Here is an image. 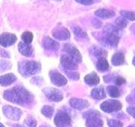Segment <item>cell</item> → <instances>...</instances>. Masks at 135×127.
Listing matches in <instances>:
<instances>
[{
	"mask_svg": "<svg viewBox=\"0 0 135 127\" xmlns=\"http://www.w3.org/2000/svg\"><path fill=\"white\" fill-rule=\"evenodd\" d=\"M41 70L40 63L36 62H25L20 63V72L23 75H33Z\"/></svg>",
	"mask_w": 135,
	"mask_h": 127,
	"instance_id": "obj_2",
	"label": "cell"
},
{
	"mask_svg": "<svg viewBox=\"0 0 135 127\" xmlns=\"http://www.w3.org/2000/svg\"><path fill=\"white\" fill-rule=\"evenodd\" d=\"M95 14L100 19H108V18H112V17L115 15V13L110 9L100 8V9H98L95 12Z\"/></svg>",
	"mask_w": 135,
	"mask_h": 127,
	"instance_id": "obj_16",
	"label": "cell"
},
{
	"mask_svg": "<svg viewBox=\"0 0 135 127\" xmlns=\"http://www.w3.org/2000/svg\"><path fill=\"white\" fill-rule=\"evenodd\" d=\"M41 127H44V126H41Z\"/></svg>",
	"mask_w": 135,
	"mask_h": 127,
	"instance_id": "obj_39",
	"label": "cell"
},
{
	"mask_svg": "<svg viewBox=\"0 0 135 127\" xmlns=\"http://www.w3.org/2000/svg\"><path fill=\"white\" fill-rule=\"evenodd\" d=\"M6 65L8 66V65H11V64L8 62L5 61V60H3V61L0 62V70H6L7 69L5 67Z\"/></svg>",
	"mask_w": 135,
	"mask_h": 127,
	"instance_id": "obj_32",
	"label": "cell"
},
{
	"mask_svg": "<svg viewBox=\"0 0 135 127\" xmlns=\"http://www.w3.org/2000/svg\"><path fill=\"white\" fill-rule=\"evenodd\" d=\"M43 47L46 50H57L59 48V44L56 40H52L49 37H45L43 40Z\"/></svg>",
	"mask_w": 135,
	"mask_h": 127,
	"instance_id": "obj_14",
	"label": "cell"
},
{
	"mask_svg": "<svg viewBox=\"0 0 135 127\" xmlns=\"http://www.w3.org/2000/svg\"><path fill=\"white\" fill-rule=\"evenodd\" d=\"M44 93L46 96L52 101H61L63 98L62 93L56 88H46Z\"/></svg>",
	"mask_w": 135,
	"mask_h": 127,
	"instance_id": "obj_11",
	"label": "cell"
},
{
	"mask_svg": "<svg viewBox=\"0 0 135 127\" xmlns=\"http://www.w3.org/2000/svg\"><path fill=\"white\" fill-rule=\"evenodd\" d=\"M17 40V37L14 34L10 33H3L0 35V45L3 47H8L14 45Z\"/></svg>",
	"mask_w": 135,
	"mask_h": 127,
	"instance_id": "obj_8",
	"label": "cell"
},
{
	"mask_svg": "<svg viewBox=\"0 0 135 127\" xmlns=\"http://www.w3.org/2000/svg\"><path fill=\"white\" fill-rule=\"evenodd\" d=\"M52 36L56 40H69L70 38V33L67 29L60 27V28L55 29L52 31Z\"/></svg>",
	"mask_w": 135,
	"mask_h": 127,
	"instance_id": "obj_10",
	"label": "cell"
},
{
	"mask_svg": "<svg viewBox=\"0 0 135 127\" xmlns=\"http://www.w3.org/2000/svg\"><path fill=\"white\" fill-rule=\"evenodd\" d=\"M75 1L79 3L84 4V5H90V4L93 3L94 0H75Z\"/></svg>",
	"mask_w": 135,
	"mask_h": 127,
	"instance_id": "obj_34",
	"label": "cell"
},
{
	"mask_svg": "<svg viewBox=\"0 0 135 127\" xmlns=\"http://www.w3.org/2000/svg\"><path fill=\"white\" fill-rule=\"evenodd\" d=\"M105 35L102 39L103 45L109 47H116L119 42V37L117 34L113 33H105Z\"/></svg>",
	"mask_w": 135,
	"mask_h": 127,
	"instance_id": "obj_6",
	"label": "cell"
},
{
	"mask_svg": "<svg viewBox=\"0 0 135 127\" xmlns=\"http://www.w3.org/2000/svg\"><path fill=\"white\" fill-rule=\"evenodd\" d=\"M120 13H121V15L123 17L124 19H129L131 21L135 20V12L134 11H126V10H122Z\"/></svg>",
	"mask_w": 135,
	"mask_h": 127,
	"instance_id": "obj_25",
	"label": "cell"
},
{
	"mask_svg": "<svg viewBox=\"0 0 135 127\" xmlns=\"http://www.w3.org/2000/svg\"><path fill=\"white\" fill-rule=\"evenodd\" d=\"M84 81L89 85H96L100 83V78L95 73L88 74L84 77Z\"/></svg>",
	"mask_w": 135,
	"mask_h": 127,
	"instance_id": "obj_19",
	"label": "cell"
},
{
	"mask_svg": "<svg viewBox=\"0 0 135 127\" xmlns=\"http://www.w3.org/2000/svg\"><path fill=\"white\" fill-rule=\"evenodd\" d=\"M109 127H122V123L119 120H108Z\"/></svg>",
	"mask_w": 135,
	"mask_h": 127,
	"instance_id": "obj_29",
	"label": "cell"
},
{
	"mask_svg": "<svg viewBox=\"0 0 135 127\" xmlns=\"http://www.w3.org/2000/svg\"><path fill=\"white\" fill-rule=\"evenodd\" d=\"M124 62V55L122 52H117L112 57V63L114 66H119L123 64Z\"/></svg>",
	"mask_w": 135,
	"mask_h": 127,
	"instance_id": "obj_20",
	"label": "cell"
},
{
	"mask_svg": "<svg viewBox=\"0 0 135 127\" xmlns=\"http://www.w3.org/2000/svg\"><path fill=\"white\" fill-rule=\"evenodd\" d=\"M115 83H116V84H117V85H121V84L125 83V79L122 77H117L115 79Z\"/></svg>",
	"mask_w": 135,
	"mask_h": 127,
	"instance_id": "obj_35",
	"label": "cell"
},
{
	"mask_svg": "<svg viewBox=\"0 0 135 127\" xmlns=\"http://www.w3.org/2000/svg\"><path fill=\"white\" fill-rule=\"evenodd\" d=\"M84 116L87 118L86 120L87 127H102L103 122L99 118L100 114L97 111L90 110L85 113Z\"/></svg>",
	"mask_w": 135,
	"mask_h": 127,
	"instance_id": "obj_3",
	"label": "cell"
},
{
	"mask_svg": "<svg viewBox=\"0 0 135 127\" xmlns=\"http://www.w3.org/2000/svg\"><path fill=\"white\" fill-rule=\"evenodd\" d=\"M3 112L5 115L12 120H19L21 115V112L19 109H16L14 107L6 106L3 108Z\"/></svg>",
	"mask_w": 135,
	"mask_h": 127,
	"instance_id": "obj_13",
	"label": "cell"
},
{
	"mask_svg": "<svg viewBox=\"0 0 135 127\" xmlns=\"http://www.w3.org/2000/svg\"><path fill=\"white\" fill-rule=\"evenodd\" d=\"M122 105L118 100L105 101V102L102 103L100 105V109L107 113H112V112L118 111L122 109Z\"/></svg>",
	"mask_w": 135,
	"mask_h": 127,
	"instance_id": "obj_4",
	"label": "cell"
},
{
	"mask_svg": "<svg viewBox=\"0 0 135 127\" xmlns=\"http://www.w3.org/2000/svg\"><path fill=\"white\" fill-rule=\"evenodd\" d=\"M0 127H4V126H3V125L2 124H0Z\"/></svg>",
	"mask_w": 135,
	"mask_h": 127,
	"instance_id": "obj_38",
	"label": "cell"
},
{
	"mask_svg": "<svg viewBox=\"0 0 135 127\" xmlns=\"http://www.w3.org/2000/svg\"><path fill=\"white\" fill-rule=\"evenodd\" d=\"M96 67L97 69L100 72H105L109 69V64L108 62L107 61V59L105 57H100L99 59V61L96 63Z\"/></svg>",
	"mask_w": 135,
	"mask_h": 127,
	"instance_id": "obj_21",
	"label": "cell"
},
{
	"mask_svg": "<svg viewBox=\"0 0 135 127\" xmlns=\"http://www.w3.org/2000/svg\"><path fill=\"white\" fill-rule=\"evenodd\" d=\"M91 96L92 98H94L95 99H101L105 97V94L102 88H95V89H93L91 91Z\"/></svg>",
	"mask_w": 135,
	"mask_h": 127,
	"instance_id": "obj_22",
	"label": "cell"
},
{
	"mask_svg": "<svg viewBox=\"0 0 135 127\" xmlns=\"http://www.w3.org/2000/svg\"><path fill=\"white\" fill-rule=\"evenodd\" d=\"M50 78L51 81L53 84H55L56 86H63L67 83V79L65 78L64 76H62L61 73H57L56 71L51 72L50 73Z\"/></svg>",
	"mask_w": 135,
	"mask_h": 127,
	"instance_id": "obj_9",
	"label": "cell"
},
{
	"mask_svg": "<svg viewBox=\"0 0 135 127\" xmlns=\"http://www.w3.org/2000/svg\"><path fill=\"white\" fill-rule=\"evenodd\" d=\"M3 97L8 101L16 104H25L31 101V94L23 88L15 87L4 93Z\"/></svg>",
	"mask_w": 135,
	"mask_h": 127,
	"instance_id": "obj_1",
	"label": "cell"
},
{
	"mask_svg": "<svg viewBox=\"0 0 135 127\" xmlns=\"http://www.w3.org/2000/svg\"><path fill=\"white\" fill-rule=\"evenodd\" d=\"M129 127H133V126H129Z\"/></svg>",
	"mask_w": 135,
	"mask_h": 127,
	"instance_id": "obj_40",
	"label": "cell"
},
{
	"mask_svg": "<svg viewBox=\"0 0 135 127\" xmlns=\"http://www.w3.org/2000/svg\"><path fill=\"white\" fill-rule=\"evenodd\" d=\"M74 33L76 36H78L79 38H88V35H86V33L83 31L79 27H74Z\"/></svg>",
	"mask_w": 135,
	"mask_h": 127,
	"instance_id": "obj_27",
	"label": "cell"
},
{
	"mask_svg": "<svg viewBox=\"0 0 135 127\" xmlns=\"http://www.w3.org/2000/svg\"><path fill=\"white\" fill-rule=\"evenodd\" d=\"M107 92L109 95L112 97V98H117L121 95V92L119 90V88L115 86H110L107 88Z\"/></svg>",
	"mask_w": 135,
	"mask_h": 127,
	"instance_id": "obj_23",
	"label": "cell"
},
{
	"mask_svg": "<svg viewBox=\"0 0 135 127\" xmlns=\"http://www.w3.org/2000/svg\"><path fill=\"white\" fill-rule=\"evenodd\" d=\"M25 123H26L30 127H36V121L32 119V118H28V119L25 120Z\"/></svg>",
	"mask_w": 135,
	"mask_h": 127,
	"instance_id": "obj_30",
	"label": "cell"
},
{
	"mask_svg": "<svg viewBox=\"0 0 135 127\" xmlns=\"http://www.w3.org/2000/svg\"><path fill=\"white\" fill-rule=\"evenodd\" d=\"M131 29L134 32V34H135V24H133V25H132V27H131Z\"/></svg>",
	"mask_w": 135,
	"mask_h": 127,
	"instance_id": "obj_36",
	"label": "cell"
},
{
	"mask_svg": "<svg viewBox=\"0 0 135 127\" xmlns=\"http://www.w3.org/2000/svg\"><path fill=\"white\" fill-rule=\"evenodd\" d=\"M41 113L46 117L50 118L51 116L52 115V113H53V108L51 107V106H44L41 109Z\"/></svg>",
	"mask_w": 135,
	"mask_h": 127,
	"instance_id": "obj_26",
	"label": "cell"
},
{
	"mask_svg": "<svg viewBox=\"0 0 135 127\" xmlns=\"http://www.w3.org/2000/svg\"><path fill=\"white\" fill-rule=\"evenodd\" d=\"M19 50L20 52L24 55L25 57H31L32 56V52L33 50L31 48V45H29L28 44H25L24 42H20L19 43Z\"/></svg>",
	"mask_w": 135,
	"mask_h": 127,
	"instance_id": "obj_17",
	"label": "cell"
},
{
	"mask_svg": "<svg viewBox=\"0 0 135 127\" xmlns=\"http://www.w3.org/2000/svg\"><path fill=\"white\" fill-rule=\"evenodd\" d=\"M67 75L71 79H74V80H77L79 78V75L78 73H71V72H67Z\"/></svg>",
	"mask_w": 135,
	"mask_h": 127,
	"instance_id": "obj_31",
	"label": "cell"
},
{
	"mask_svg": "<svg viewBox=\"0 0 135 127\" xmlns=\"http://www.w3.org/2000/svg\"><path fill=\"white\" fill-rule=\"evenodd\" d=\"M54 122L57 127H67L71 125V119L68 114L59 112L55 117Z\"/></svg>",
	"mask_w": 135,
	"mask_h": 127,
	"instance_id": "obj_5",
	"label": "cell"
},
{
	"mask_svg": "<svg viewBox=\"0 0 135 127\" xmlns=\"http://www.w3.org/2000/svg\"><path fill=\"white\" fill-rule=\"evenodd\" d=\"M133 65L135 66V57L133 58Z\"/></svg>",
	"mask_w": 135,
	"mask_h": 127,
	"instance_id": "obj_37",
	"label": "cell"
},
{
	"mask_svg": "<svg viewBox=\"0 0 135 127\" xmlns=\"http://www.w3.org/2000/svg\"><path fill=\"white\" fill-rule=\"evenodd\" d=\"M116 25L120 28H125L128 24V21H127L124 18H118L117 19L116 22H115Z\"/></svg>",
	"mask_w": 135,
	"mask_h": 127,
	"instance_id": "obj_28",
	"label": "cell"
},
{
	"mask_svg": "<svg viewBox=\"0 0 135 127\" xmlns=\"http://www.w3.org/2000/svg\"><path fill=\"white\" fill-rule=\"evenodd\" d=\"M21 39L24 41V43L28 44V45L31 44L33 40V34L31 32L25 31L22 34V35H21Z\"/></svg>",
	"mask_w": 135,
	"mask_h": 127,
	"instance_id": "obj_24",
	"label": "cell"
},
{
	"mask_svg": "<svg viewBox=\"0 0 135 127\" xmlns=\"http://www.w3.org/2000/svg\"><path fill=\"white\" fill-rule=\"evenodd\" d=\"M64 50H66V52L68 53V55L73 59V60L76 62H80L82 61V57H81V54L79 53V52L78 50V49L75 47V46L69 45V44H67L64 45Z\"/></svg>",
	"mask_w": 135,
	"mask_h": 127,
	"instance_id": "obj_7",
	"label": "cell"
},
{
	"mask_svg": "<svg viewBox=\"0 0 135 127\" xmlns=\"http://www.w3.org/2000/svg\"><path fill=\"white\" fill-rule=\"evenodd\" d=\"M70 104L73 108L77 109H83L89 106L88 101L84 99H72L70 100Z\"/></svg>",
	"mask_w": 135,
	"mask_h": 127,
	"instance_id": "obj_15",
	"label": "cell"
},
{
	"mask_svg": "<svg viewBox=\"0 0 135 127\" xmlns=\"http://www.w3.org/2000/svg\"><path fill=\"white\" fill-rule=\"evenodd\" d=\"M61 63L62 67L68 70H74L77 68V63L69 55H62L61 57Z\"/></svg>",
	"mask_w": 135,
	"mask_h": 127,
	"instance_id": "obj_12",
	"label": "cell"
},
{
	"mask_svg": "<svg viewBox=\"0 0 135 127\" xmlns=\"http://www.w3.org/2000/svg\"><path fill=\"white\" fill-rule=\"evenodd\" d=\"M127 110H128V112L131 115L135 118V105H132V106L128 107Z\"/></svg>",
	"mask_w": 135,
	"mask_h": 127,
	"instance_id": "obj_33",
	"label": "cell"
},
{
	"mask_svg": "<svg viewBox=\"0 0 135 127\" xmlns=\"http://www.w3.org/2000/svg\"><path fill=\"white\" fill-rule=\"evenodd\" d=\"M16 80V77L13 73L5 74L0 77V83L2 86H8L10 85L12 83H14Z\"/></svg>",
	"mask_w": 135,
	"mask_h": 127,
	"instance_id": "obj_18",
	"label": "cell"
}]
</instances>
